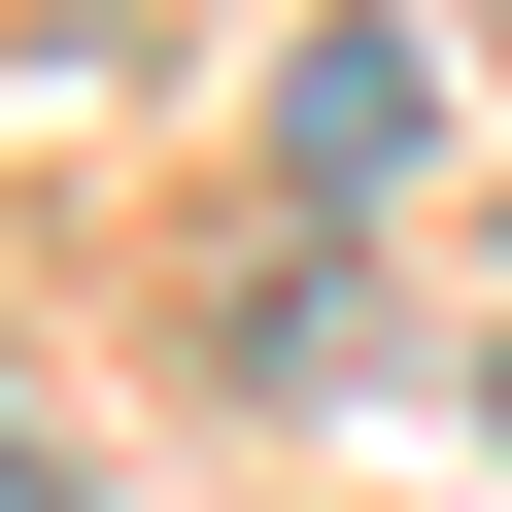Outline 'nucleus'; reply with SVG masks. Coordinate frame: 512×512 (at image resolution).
<instances>
[{
	"instance_id": "1",
	"label": "nucleus",
	"mask_w": 512,
	"mask_h": 512,
	"mask_svg": "<svg viewBox=\"0 0 512 512\" xmlns=\"http://www.w3.org/2000/svg\"><path fill=\"white\" fill-rule=\"evenodd\" d=\"M410 137H444V103H410V35H308V69H274V171H308V205H376Z\"/></svg>"
},
{
	"instance_id": "3",
	"label": "nucleus",
	"mask_w": 512,
	"mask_h": 512,
	"mask_svg": "<svg viewBox=\"0 0 512 512\" xmlns=\"http://www.w3.org/2000/svg\"><path fill=\"white\" fill-rule=\"evenodd\" d=\"M478 410H512V376H478Z\"/></svg>"
},
{
	"instance_id": "2",
	"label": "nucleus",
	"mask_w": 512,
	"mask_h": 512,
	"mask_svg": "<svg viewBox=\"0 0 512 512\" xmlns=\"http://www.w3.org/2000/svg\"><path fill=\"white\" fill-rule=\"evenodd\" d=\"M0 512H69V478H35V444H0Z\"/></svg>"
}]
</instances>
